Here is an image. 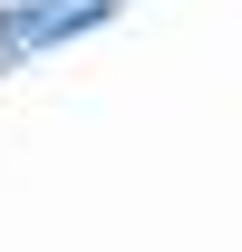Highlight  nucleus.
Segmentation results:
<instances>
[{
    "label": "nucleus",
    "mask_w": 242,
    "mask_h": 252,
    "mask_svg": "<svg viewBox=\"0 0 242 252\" xmlns=\"http://www.w3.org/2000/svg\"><path fill=\"white\" fill-rule=\"evenodd\" d=\"M107 20H117V0H0V68H30Z\"/></svg>",
    "instance_id": "1"
}]
</instances>
